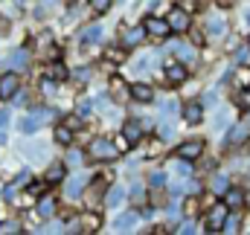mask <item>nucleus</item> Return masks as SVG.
<instances>
[{"label":"nucleus","instance_id":"nucleus-16","mask_svg":"<svg viewBox=\"0 0 250 235\" xmlns=\"http://www.w3.org/2000/svg\"><path fill=\"white\" fill-rule=\"evenodd\" d=\"M224 203H227L230 209L242 206V203H245V192H242V189H227V192H224Z\"/></svg>","mask_w":250,"mask_h":235},{"label":"nucleus","instance_id":"nucleus-5","mask_svg":"<svg viewBox=\"0 0 250 235\" xmlns=\"http://www.w3.org/2000/svg\"><path fill=\"white\" fill-rule=\"evenodd\" d=\"M169 26H172V32H187L192 26V18H189L187 9H172L169 12Z\"/></svg>","mask_w":250,"mask_h":235},{"label":"nucleus","instance_id":"nucleus-21","mask_svg":"<svg viewBox=\"0 0 250 235\" xmlns=\"http://www.w3.org/2000/svg\"><path fill=\"white\" fill-rule=\"evenodd\" d=\"M64 180V163H53L47 172V183H62Z\"/></svg>","mask_w":250,"mask_h":235},{"label":"nucleus","instance_id":"nucleus-4","mask_svg":"<svg viewBox=\"0 0 250 235\" xmlns=\"http://www.w3.org/2000/svg\"><path fill=\"white\" fill-rule=\"evenodd\" d=\"M18 90H21V78H18V73H6V76H0V99H12V96H18Z\"/></svg>","mask_w":250,"mask_h":235},{"label":"nucleus","instance_id":"nucleus-15","mask_svg":"<svg viewBox=\"0 0 250 235\" xmlns=\"http://www.w3.org/2000/svg\"><path fill=\"white\" fill-rule=\"evenodd\" d=\"M123 200H125V189H123V186H114V189H108V195H105V206L117 209Z\"/></svg>","mask_w":250,"mask_h":235},{"label":"nucleus","instance_id":"nucleus-39","mask_svg":"<svg viewBox=\"0 0 250 235\" xmlns=\"http://www.w3.org/2000/svg\"><path fill=\"white\" fill-rule=\"evenodd\" d=\"M67 163H70V166H79V163H82V151H73V154H70V160H67Z\"/></svg>","mask_w":250,"mask_h":235},{"label":"nucleus","instance_id":"nucleus-6","mask_svg":"<svg viewBox=\"0 0 250 235\" xmlns=\"http://www.w3.org/2000/svg\"><path fill=\"white\" fill-rule=\"evenodd\" d=\"M143 128H146L143 122H137V119H128V122L123 125V134H125V139H128L131 145H137V142L143 139Z\"/></svg>","mask_w":250,"mask_h":235},{"label":"nucleus","instance_id":"nucleus-37","mask_svg":"<svg viewBox=\"0 0 250 235\" xmlns=\"http://www.w3.org/2000/svg\"><path fill=\"white\" fill-rule=\"evenodd\" d=\"M175 111H178V105H175V102H166V105H163V117H172Z\"/></svg>","mask_w":250,"mask_h":235},{"label":"nucleus","instance_id":"nucleus-25","mask_svg":"<svg viewBox=\"0 0 250 235\" xmlns=\"http://www.w3.org/2000/svg\"><path fill=\"white\" fill-rule=\"evenodd\" d=\"M38 212H41L44 218H50V215L56 212V200H50V197H44V200L38 203Z\"/></svg>","mask_w":250,"mask_h":235},{"label":"nucleus","instance_id":"nucleus-35","mask_svg":"<svg viewBox=\"0 0 250 235\" xmlns=\"http://www.w3.org/2000/svg\"><path fill=\"white\" fill-rule=\"evenodd\" d=\"M18 230H21V227H18L15 221H6V224L0 227V233H18Z\"/></svg>","mask_w":250,"mask_h":235},{"label":"nucleus","instance_id":"nucleus-42","mask_svg":"<svg viewBox=\"0 0 250 235\" xmlns=\"http://www.w3.org/2000/svg\"><path fill=\"white\" fill-rule=\"evenodd\" d=\"M26 180H29V172H21V175H18V183H21V186H23Z\"/></svg>","mask_w":250,"mask_h":235},{"label":"nucleus","instance_id":"nucleus-17","mask_svg":"<svg viewBox=\"0 0 250 235\" xmlns=\"http://www.w3.org/2000/svg\"><path fill=\"white\" fill-rule=\"evenodd\" d=\"M184 119H187L189 125L201 122V119H204V111H201V105H198V102H189L187 108H184Z\"/></svg>","mask_w":250,"mask_h":235},{"label":"nucleus","instance_id":"nucleus-27","mask_svg":"<svg viewBox=\"0 0 250 235\" xmlns=\"http://www.w3.org/2000/svg\"><path fill=\"white\" fill-rule=\"evenodd\" d=\"M90 6H93V12H99V15H102V12H108V9H111V0H90Z\"/></svg>","mask_w":250,"mask_h":235},{"label":"nucleus","instance_id":"nucleus-40","mask_svg":"<svg viewBox=\"0 0 250 235\" xmlns=\"http://www.w3.org/2000/svg\"><path fill=\"white\" fill-rule=\"evenodd\" d=\"M44 186H47V180H44V183H32V186H29V192H32V195H38V192H44Z\"/></svg>","mask_w":250,"mask_h":235},{"label":"nucleus","instance_id":"nucleus-29","mask_svg":"<svg viewBox=\"0 0 250 235\" xmlns=\"http://www.w3.org/2000/svg\"><path fill=\"white\" fill-rule=\"evenodd\" d=\"M64 125H67L70 131H79V128H82V114H79V117H67L64 119Z\"/></svg>","mask_w":250,"mask_h":235},{"label":"nucleus","instance_id":"nucleus-26","mask_svg":"<svg viewBox=\"0 0 250 235\" xmlns=\"http://www.w3.org/2000/svg\"><path fill=\"white\" fill-rule=\"evenodd\" d=\"M82 224H84V230H87V233H96V230H99V215H93V212H90V215H84V218H82Z\"/></svg>","mask_w":250,"mask_h":235},{"label":"nucleus","instance_id":"nucleus-7","mask_svg":"<svg viewBox=\"0 0 250 235\" xmlns=\"http://www.w3.org/2000/svg\"><path fill=\"white\" fill-rule=\"evenodd\" d=\"M201 154H204V142H201V139L184 142V145L178 148V157H184V160H198Z\"/></svg>","mask_w":250,"mask_h":235},{"label":"nucleus","instance_id":"nucleus-34","mask_svg":"<svg viewBox=\"0 0 250 235\" xmlns=\"http://www.w3.org/2000/svg\"><path fill=\"white\" fill-rule=\"evenodd\" d=\"M227 122H230V114H227V111H221V114H218V119H215V128H224Z\"/></svg>","mask_w":250,"mask_h":235},{"label":"nucleus","instance_id":"nucleus-36","mask_svg":"<svg viewBox=\"0 0 250 235\" xmlns=\"http://www.w3.org/2000/svg\"><path fill=\"white\" fill-rule=\"evenodd\" d=\"M9 125V108H0V131Z\"/></svg>","mask_w":250,"mask_h":235},{"label":"nucleus","instance_id":"nucleus-32","mask_svg":"<svg viewBox=\"0 0 250 235\" xmlns=\"http://www.w3.org/2000/svg\"><path fill=\"white\" fill-rule=\"evenodd\" d=\"M151 186H154V189H160V186H166V175H160V172H154V175H151Z\"/></svg>","mask_w":250,"mask_h":235},{"label":"nucleus","instance_id":"nucleus-19","mask_svg":"<svg viewBox=\"0 0 250 235\" xmlns=\"http://www.w3.org/2000/svg\"><path fill=\"white\" fill-rule=\"evenodd\" d=\"M102 38V26L99 23H93V26H87L84 32H82V44H96Z\"/></svg>","mask_w":250,"mask_h":235},{"label":"nucleus","instance_id":"nucleus-20","mask_svg":"<svg viewBox=\"0 0 250 235\" xmlns=\"http://www.w3.org/2000/svg\"><path fill=\"white\" fill-rule=\"evenodd\" d=\"M67 76H70V73H67V67L59 64V61H56V64H50V70H47V78H53V81H64Z\"/></svg>","mask_w":250,"mask_h":235},{"label":"nucleus","instance_id":"nucleus-41","mask_svg":"<svg viewBox=\"0 0 250 235\" xmlns=\"http://www.w3.org/2000/svg\"><path fill=\"white\" fill-rule=\"evenodd\" d=\"M248 56H250L248 50H239V56H236V61H242V64H245V61H248Z\"/></svg>","mask_w":250,"mask_h":235},{"label":"nucleus","instance_id":"nucleus-14","mask_svg":"<svg viewBox=\"0 0 250 235\" xmlns=\"http://www.w3.org/2000/svg\"><path fill=\"white\" fill-rule=\"evenodd\" d=\"M84 186H87V177H82V175H79V177H70V180H67V189H64V192H67V197H79Z\"/></svg>","mask_w":250,"mask_h":235},{"label":"nucleus","instance_id":"nucleus-10","mask_svg":"<svg viewBox=\"0 0 250 235\" xmlns=\"http://www.w3.org/2000/svg\"><path fill=\"white\" fill-rule=\"evenodd\" d=\"M224 32H227V20H224L221 15H215V18L207 20V35H209V38H218V35H224Z\"/></svg>","mask_w":250,"mask_h":235},{"label":"nucleus","instance_id":"nucleus-3","mask_svg":"<svg viewBox=\"0 0 250 235\" xmlns=\"http://www.w3.org/2000/svg\"><path fill=\"white\" fill-rule=\"evenodd\" d=\"M227 212H230V206L227 203H215L209 212H207V227L215 233V230H224V224H227Z\"/></svg>","mask_w":250,"mask_h":235},{"label":"nucleus","instance_id":"nucleus-46","mask_svg":"<svg viewBox=\"0 0 250 235\" xmlns=\"http://www.w3.org/2000/svg\"><path fill=\"white\" fill-rule=\"evenodd\" d=\"M44 3H56V0H44Z\"/></svg>","mask_w":250,"mask_h":235},{"label":"nucleus","instance_id":"nucleus-8","mask_svg":"<svg viewBox=\"0 0 250 235\" xmlns=\"http://www.w3.org/2000/svg\"><path fill=\"white\" fill-rule=\"evenodd\" d=\"M187 76H189L187 64H169V67H166V81H169L172 87H175V84H184Z\"/></svg>","mask_w":250,"mask_h":235},{"label":"nucleus","instance_id":"nucleus-38","mask_svg":"<svg viewBox=\"0 0 250 235\" xmlns=\"http://www.w3.org/2000/svg\"><path fill=\"white\" fill-rule=\"evenodd\" d=\"M90 108H93L90 102H79V114H82V117H87V114H90Z\"/></svg>","mask_w":250,"mask_h":235},{"label":"nucleus","instance_id":"nucleus-18","mask_svg":"<svg viewBox=\"0 0 250 235\" xmlns=\"http://www.w3.org/2000/svg\"><path fill=\"white\" fill-rule=\"evenodd\" d=\"M169 50H172V53H175L178 59L184 61V64H189V61H195V50H192V47H187V44H172Z\"/></svg>","mask_w":250,"mask_h":235},{"label":"nucleus","instance_id":"nucleus-2","mask_svg":"<svg viewBox=\"0 0 250 235\" xmlns=\"http://www.w3.org/2000/svg\"><path fill=\"white\" fill-rule=\"evenodd\" d=\"M146 35H151V38H166L169 32H172V26H169V18L163 20V18H157V15H151V18H146Z\"/></svg>","mask_w":250,"mask_h":235},{"label":"nucleus","instance_id":"nucleus-45","mask_svg":"<svg viewBox=\"0 0 250 235\" xmlns=\"http://www.w3.org/2000/svg\"><path fill=\"white\" fill-rule=\"evenodd\" d=\"M215 3H218V6H230V0H215Z\"/></svg>","mask_w":250,"mask_h":235},{"label":"nucleus","instance_id":"nucleus-33","mask_svg":"<svg viewBox=\"0 0 250 235\" xmlns=\"http://www.w3.org/2000/svg\"><path fill=\"white\" fill-rule=\"evenodd\" d=\"M148 61H151V59H137V64H134V70H137V73H146V70L151 67Z\"/></svg>","mask_w":250,"mask_h":235},{"label":"nucleus","instance_id":"nucleus-12","mask_svg":"<svg viewBox=\"0 0 250 235\" xmlns=\"http://www.w3.org/2000/svg\"><path fill=\"white\" fill-rule=\"evenodd\" d=\"M131 96L137 99V102H151L154 99V90H151V84H131Z\"/></svg>","mask_w":250,"mask_h":235},{"label":"nucleus","instance_id":"nucleus-22","mask_svg":"<svg viewBox=\"0 0 250 235\" xmlns=\"http://www.w3.org/2000/svg\"><path fill=\"white\" fill-rule=\"evenodd\" d=\"M209 186H212V192H215V195H224V192L230 189V180H227L224 175H215V177H212V183H209Z\"/></svg>","mask_w":250,"mask_h":235},{"label":"nucleus","instance_id":"nucleus-11","mask_svg":"<svg viewBox=\"0 0 250 235\" xmlns=\"http://www.w3.org/2000/svg\"><path fill=\"white\" fill-rule=\"evenodd\" d=\"M146 35V26H134V29H125L123 32V47H137Z\"/></svg>","mask_w":250,"mask_h":235},{"label":"nucleus","instance_id":"nucleus-23","mask_svg":"<svg viewBox=\"0 0 250 235\" xmlns=\"http://www.w3.org/2000/svg\"><path fill=\"white\" fill-rule=\"evenodd\" d=\"M9 64L18 67V70H23V67H26V50H15V53H9Z\"/></svg>","mask_w":250,"mask_h":235},{"label":"nucleus","instance_id":"nucleus-24","mask_svg":"<svg viewBox=\"0 0 250 235\" xmlns=\"http://www.w3.org/2000/svg\"><path fill=\"white\" fill-rule=\"evenodd\" d=\"M56 139H59L62 145H70V139H73V131H70L67 125H59V128H56Z\"/></svg>","mask_w":250,"mask_h":235},{"label":"nucleus","instance_id":"nucleus-30","mask_svg":"<svg viewBox=\"0 0 250 235\" xmlns=\"http://www.w3.org/2000/svg\"><path fill=\"white\" fill-rule=\"evenodd\" d=\"M18 186H21V183H18V180H15V183H9V186H6V189H3V197H6V200H12V197H15V195H18Z\"/></svg>","mask_w":250,"mask_h":235},{"label":"nucleus","instance_id":"nucleus-43","mask_svg":"<svg viewBox=\"0 0 250 235\" xmlns=\"http://www.w3.org/2000/svg\"><path fill=\"white\" fill-rule=\"evenodd\" d=\"M181 233L189 235V233H195V227H192V224H184V227H181Z\"/></svg>","mask_w":250,"mask_h":235},{"label":"nucleus","instance_id":"nucleus-31","mask_svg":"<svg viewBox=\"0 0 250 235\" xmlns=\"http://www.w3.org/2000/svg\"><path fill=\"white\" fill-rule=\"evenodd\" d=\"M131 197H134V203H143V200H146V189H143V186H134V189H131Z\"/></svg>","mask_w":250,"mask_h":235},{"label":"nucleus","instance_id":"nucleus-44","mask_svg":"<svg viewBox=\"0 0 250 235\" xmlns=\"http://www.w3.org/2000/svg\"><path fill=\"white\" fill-rule=\"evenodd\" d=\"M245 23H248V26H250V9H248V12H245Z\"/></svg>","mask_w":250,"mask_h":235},{"label":"nucleus","instance_id":"nucleus-9","mask_svg":"<svg viewBox=\"0 0 250 235\" xmlns=\"http://www.w3.org/2000/svg\"><path fill=\"white\" fill-rule=\"evenodd\" d=\"M137 221H140L137 212H125V215H120V218L114 221V230H117V233H131V230L137 227Z\"/></svg>","mask_w":250,"mask_h":235},{"label":"nucleus","instance_id":"nucleus-28","mask_svg":"<svg viewBox=\"0 0 250 235\" xmlns=\"http://www.w3.org/2000/svg\"><path fill=\"white\" fill-rule=\"evenodd\" d=\"M239 108H242V111H250V87L239 93Z\"/></svg>","mask_w":250,"mask_h":235},{"label":"nucleus","instance_id":"nucleus-13","mask_svg":"<svg viewBox=\"0 0 250 235\" xmlns=\"http://www.w3.org/2000/svg\"><path fill=\"white\" fill-rule=\"evenodd\" d=\"M47 117V114H32V117H26L23 122H21V131L26 134V137H32L38 128H41V119Z\"/></svg>","mask_w":250,"mask_h":235},{"label":"nucleus","instance_id":"nucleus-1","mask_svg":"<svg viewBox=\"0 0 250 235\" xmlns=\"http://www.w3.org/2000/svg\"><path fill=\"white\" fill-rule=\"evenodd\" d=\"M117 154H120V145L111 142V139H105V137H96L90 142V157L93 160H114Z\"/></svg>","mask_w":250,"mask_h":235}]
</instances>
